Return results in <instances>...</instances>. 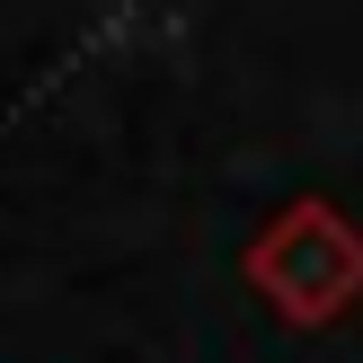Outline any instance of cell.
Segmentation results:
<instances>
[{
	"instance_id": "cell-1",
	"label": "cell",
	"mask_w": 363,
	"mask_h": 363,
	"mask_svg": "<svg viewBox=\"0 0 363 363\" xmlns=\"http://www.w3.org/2000/svg\"><path fill=\"white\" fill-rule=\"evenodd\" d=\"M248 293H257L284 328H328V319H346L363 301V230L337 204H319V195L284 204L275 222L257 230V248H248Z\"/></svg>"
}]
</instances>
